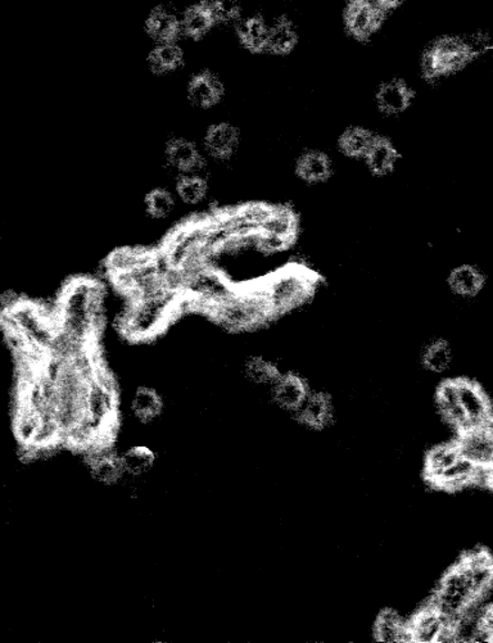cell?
Wrapping results in <instances>:
<instances>
[{
    "label": "cell",
    "mask_w": 493,
    "mask_h": 643,
    "mask_svg": "<svg viewBox=\"0 0 493 643\" xmlns=\"http://www.w3.org/2000/svg\"><path fill=\"white\" fill-rule=\"evenodd\" d=\"M375 135L362 126L347 129L338 139V150L347 159L365 160Z\"/></svg>",
    "instance_id": "obj_32"
},
{
    "label": "cell",
    "mask_w": 493,
    "mask_h": 643,
    "mask_svg": "<svg viewBox=\"0 0 493 643\" xmlns=\"http://www.w3.org/2000/svg\"><path fill=\"white\" fill-rule=\"evenodd\" d=\"M374 635L379 642H412L409 624L403 623L400 615L393 610L382 611L375 623Z\"/></svg>",
    "instance_id": "obj_30"
},
{
    "label": "cell",
    "mask_w": 493,
    "mask_h": 643,
    "mask_svg": "<svg viewBox=\"0 0 493 643\" xmlns=\"http://www.w3.org/2000/svg\"><path fill=\"white\" fill-rule=\"evenodd\" d=\"M456 385H458L459 400L467 416L469 429L485 426L491 419V404L483 389L468 379L456 380Z\"/></svg>",
    "instance_id": "obj_12"
},
{
    "label": "cell",
    "mask_w": 493,
    "mask_h": 643,
    "mask_svg": "<svg viewBox=\"0 0 493 643\" xmlns=\"http://www.w3.org/2000/svg\"><path fill=\"white\" fill-rule=\"evenodd\" d=\"M409 626L411 630L412 642L418 643H437L446 628L455 627L430 604L423 610L419 611Z\"/></svg>",
    "instance_id": "obj_19"
},
{
    "label": "cell",
    "mask_w": 493,
    "mask_h": 643,
    "mask_svg": "<svg viewBox=\"0 0 493 643\" xmlns=\"http://www.w3.org/2000/svg\"><path fill=\"white\" fill-rule=\"evenodd\" d=\"M175 196L185 206H199L208 200L209 179L205 175L190 174L179 176L174 181Z\"/></svg>",
    "instance_id": "obj_29"
},
{
    "label": "cell",
    "mask_w": 493,
    "mask_h": 643,
    "mask_svg": "<svg viewBox=\"0 0 493 643\" xmlns=\"http://www.w3.org/2000/svg\"><path fill=\"white\" fill-rule=\"evenodd\" d=\"M394 2H351L344 11V24L351 36L368 40L381 30L388 15L397 7Z\"/></svg>",
    "instance_id": "obj_8"
},
{
    "label": "cell",
    "mask_w": 493,
    "mask_h": 643,
    "mask_svg": "<svg viewBox=\"0 0 493 643\" xmlns=\"http://www.w3.org/2000/svg\"><path fill=\"white\" fill-rule=\"evenodd\" d=\"M485 283V275L473 265L458 266L447 278V286L452 295L460 298H474L482 292Z\"/></svg>",
    "instance_id": "obj_24"
},
{
    "label": "cell",
    "mask_w": 493,
    "mask_h": 643,
    "mask_svg": "<svg viewBox=\"0 0 493 643\" xmlns=\"http://www.w3.org/2000/svg\"><path fill=\"white\" fill-rule=\"evenodd\" d=\"M177 209V196L166 188L157 187L144 197V209L152 219H169Z\"/></svg>",
    "instance_id": "obj_37"
},
{
    "label": "cell",
    "mask_w": 493,
    "mask_h": 643,
    "mask_svg": "<svg viewBox=\"0 0 493 643\" xmlns=\"http://www.w3.org/2000/svg\"><path fill=\"white\" fill-rule=\"evenodd\" d=\"M270 24L267 23L264 15H243L237 26L234 27L239 44L245 46L249 54H266Z\"/></svg>",
    "instance_id": "obj_15"
},
{
    "label": "cell",
    "mask_w": 493,
    "mask_h": 643,
    "mask_svg": "<svg viewBox=\"0 0 493 643\" xmlns=\"http://www.w3.org/2000/svg\"><path fill=\"white\" fill-rule=\"evenodd\" d=\"M333 174V163L322 151H307L295 162V175L307 184H322Z\"/></svg>",
    "instance_id": "obj_21"
},
{
    "label": "cell",
    "mask_w": 493,
    "mask_h": 643,
    "mask_svg": "<svg viewBox=\"0 0 493 643\" xmlns=\"http://www.w3.org/2000/svg\"><path fill=\"white\" fill-rule=\"evenodd\" d=\"M216 320L230 330H249L274 317L262 289L237 292L212 312Z\"/></svg>",
    "instance_id": "obj_5"
},
{
    "label": "cell",
    "mask_w": 493,
    "mask_h": 643,
    "mask_svg": "<svg viewBox=\"0 0 493 643\" xmlns=\"http://www.w3.org/2000/svg\"><path fill=\"white\" fill-rule=\"evenodd\" d=\"M471 58L473 55L460 36H443L421 55V73L430 82H437L464 69Z\"/></svg>",
    "instance_id": "obj_6"
},
{
    "label": "cell",
    "mask_w": 493,
    "mask_h": 643,
    "mask_svg": "<svg viewBox=\"0 0 493 643\" xmlns=\"http://www.w3.org/2000/svg\"><path fill=\"white\" fill-rule=\"evenodd\" d=\"M478 620H479V626L482 627L483 629L488 630L493 636V605L489 606V608H486L485 610L480 613L479 617H478Z\"/></svg>",
    "instance_id": "obj_40"
},
{
    "label": "cell",
    "mask_w": 493,
    "mask_h": 643,
    "mask_svg": "<svg viewBox=\"0 0 493 643\" xmlns=\"http://www.w3.org/2000/svg\"><path fill=\"white\" fill-rule=\"evenodd\" d=\"M126 477L139 478L148 474L156 463V453L148 446L129 447L120 454Z\"/></svg>",
    "instance_id": "obj_35"
},
{
    "label": "cell",
    "mask_w": 493,
    "mask_h": 643,
    "mask_svg": "<svg viewBox=\"0 0 493 643\" xmlns=\"http://www.w3.org/2000/svg\"><path fill=\"white\" fill-rule=\"evenodd\" d=\"M460 457V450H459L456 442L434 447L427 457V468L425 469H427L428 478L431 482L436 481L446 469L454 465Z\"/></svg>",
    "instance_id": "obj_38"
},
{
    "label": "cell",
    "mask_w": 493,
    "mask_h": 643,
    "mask_svg": "<svg viewBox=\"0 0 493 643\" xmlns=\"http://www.w3.org/2000/svg\"><path fill=\"white\" fill-rule=\"evenodd\" d=\"M456 443L462 457L479 468L493 470V437L486 426L461 432Z\"/></svg>",
    "instance_id": "obj_13"
},
{
    "label": "cell",
    "mask_w": 493,
    "mask_h": 643,
    "mask_svg": "<svg viewBox=\"0 0 493 643\" xmlns=\"http://www.w3.org/2000/svg\"><path fill=\"white\" fill-rule=\"evenodd\" d=\"M165 170L175 180L181 175L198 174L208 178V162L206 154L192 139L174 137L163 148Z\"/></svg>",
    "instance_id": "obj_7"
},
{
    "label": "cell",
    "mask_w": 493,
    "mask_h": 643,
    "mask_svg": "<svg viewBox=\"0 0 493 643\" xmlns=\"http://www.w3.org/2000/svg\"><path fill=\"white\" fill-rule=\"evenodd\" d=\"M399 159V151L390 139L375 137L366 154L365 163L372 175L383 178L393 171Z\"/></svg>",
    "instance_id": "obj_27"
},
{
    "label": "cell",
    "mask_w": 493,
    "mask_h": 643,
    "mask_svg": "<svg viewBox=\"0 0 493 643\" xmlns=\"http://www.w3.org/2000/svg\"><path fill=\"white\" fill-rule=\"evenodd\" d=\"M479 599L469 575L459 562L442 578L430 604L456 627L464 615L473 610Z\"/></svg>",
    "instance_id": "obj_4"
},
{
    "label": "cell",
    "mask_w": 493,
    "mask_h": 643,
    "mask_svg": "<svg viewBox=\"0 0 493 643\" xmlns=\"http://www.w3.org/2000/svg\"><path fill=\"white\" fill-rule=\"evenodd\" d=\"M487 472L488 469L479 468L470 460L461 456L454 465L446 469L433 483L447 488V490H459V488L477 483Z\"/></svg>",
    "instance_id": "obj_26"
},
{
    "label": "cell",
    "mask_w": 493,
    "mask_h": 643,
    "mask_svg": "<svg viewBox=\"0 0 493 643\" xmlns=\"http://www.w3.org/2000/svg\"><path fill=\"white\" fill-rule=\"evenodd\" d=\"M437 406H439L443 419L450 425L458 429L459 432L461 433L469 429L467 416H465L460 400H459L456 380H447V382L440 385L439 391H437Z\"/></svg>",
    "instance_id": "obj_23"
},
{
    "label": "cell",
    "mask_w": 493,
    "mask_h": 643,
    "mask_svg": "<svg viewBox=\"0 0 493 643\" xmlns=\"http://www.w3.org/2000/svg\"><path fill=\"white\" fill-rule=\"evenodd\" d=\"M208 5L216 26L234 29L243 17L242 5L236 0H208Z\"/></svg>",
    "instance_id": "obj_39"
},
{
    "label": "cell",
    "mask_w": 493,
    "mask_h": 643,
    "mask_svg": "<svg viewBox=\"0 0 493 643\" xmlns=\"http://www.w3.org/2000/svg\"><path fill=\"white\" fill-rule=\"evenodd\" d=\"M227 94L221 77L211 70H202L190 77L187 83L188 103L198 111H211L220 106Z\"/></svg>",
    "instance_id": "obj_9"
},
{
    "label": "cell",
    "mask_w": 493,
    "mask_h": 643,
    "mask_svg": "<svg viewBox=\"0 0 493 643\" xmlns=\"http://www.w3.org/2000/svg\"><path fill=\"white\" fill-rule=\"evenodd\" d=\"M316 279L313 274L298 266H293L277 271L266 283L262 284L261 289L276 317L300 307L314 295Z\"/></svg>",
    "instance_id": "obj_3"
},
{
    "label": "cell",
    "mask_w": 493,
    "mask_h": 643,
    "mask_svg": "<svg viewBox=\"0 0 493 643\" xmlns=\"http://www.w3.org/2000/svg\"><path fill=\"white\" fill-rule=\"evenodd\" d=\"M180 14L175 5H161L154 7L144 20V33L154 44L177 43L181 36Z\"/></svg>",
    "instance_id": "obj_11"
},
{
    "label": "cell",
    "mask_w": 493,
    "mask_h": 643,
    "mask_svg": "<svg viewBox=\"0 0 493 643\" xmlns=\"http://www.w3.org/2000/svg\"><path fill=\"white\" fill-rule=\"evenodd\" d=\"M298 233V219L292 209L276 207L270 218L262 224L257 234L274 235L288 242H295Z\"/></svg>",
    "instance_id": "obj_31"
},
{
    "label": "cell",
    "mask_w": 493,
    "mask_h": 643,
    "mask_svg": "<svg viewBox=\"0 0 493 643\" xmlns=\"http://www.w3.org/2000/svg\"><path fill=\"white\" fill-rule=\"evenodd\" d=\"M180 308V293L165 290L157 295L131 299L121 318L122 332L135 341L161 333Z\"/></svg>",
    "instance_id": "obj_2"
},
{
    "label": "cell",
    "mask_w": 493,
    "mask_h": 643,
    "mask_svg": "<svg viewBox=\"0 0 493 643\" xmlns=\"http://www.w3.org/2000/svg\"><path fill=\"white\" fill-rule=\"evenodd\" d=\"M103 287L98 281L79 278L62 290L57 307L58 330L71 341L89 347L101 323Z\"/></svg>",
    "instance_id": "obj_1"
},
{
    "label": "cell",
    "mask_w": 493,
    "mask_h": 643,
    "mask_svg": "<svg viewBox=\"0 0 493 643\" xmlns=\"http://www.w3.org/2000/svg\"><path fill=\"white\" fill-rule=\"evenodd\" d=\"M156 253L140 248H120L111 253L107 259L108 273L113 277L129 273L138 266L156 258Z\"/></svg>",
    "instance_id": "obj_33"
},
{
    "label": "cell",
    "mask_w": 493,
    "mask_h": 643,
    "mask_svg": "<svg viewBox=\"0 0 493 643\" xmlns=\"http://www.w3.org/2000/svg\"><path fill=\"white\" fill-rule=\"evenodd\" d=\"M243 374L246 380L257 386H273L282 373L276 364L262 356H252L246 361Z\"/></svg>",
    "instance_id": "obj_36"
},
{
    "label": "cell",
    "mask_w": 493,
    "mask_h": 643,
    "mask_svg": "<svg viewBox=\"0 0 493 643\" xmlns=\"http://www.w3.org/2000/svg\"><path fill=\"white\" fill-rule=\"evenodd\" d=\"M454 351L446 339L439 338L425 346L421 352V365L433 374H443L451 369Z\"/></svg>",
    "instance_id": "obj_34"
},
{
    "label": "cell",
    "mask_w": 493,
    "mask_h": 643,
    "mask_svg": "<svg viewBox=\"0 0 493 643\" xmlns=\"http://www.w3.org/2000/svg\"><path fill=\"white\" fill-rule=\"evenodd\" d=\"M414 93L408 83L400 79L388 80L379 86L375 94V103L382 113L399 116L411 107Z\"/></svg>",
    "instance_id": "obj_17"
},
{
    "label": "cell",
    "mask_w": 493,
    "mask_h": 643,
    "mask_svg": "<svg viewBox=\"0 0 493 643\" xmlns=\"http://www.w3.org/2000/svg\"><path fill=\"white\" fill-rule=\"evenodd\" d=\"M310 395L306 380L298 374H282L276 385L271 386V398L280 410L295 415Z\"/></svg>",
    "instance_id": "obj_14"
},
{
    "label": "cell",
    "mask_w": 493,
    "mask_h": 643,
    "mask_svg": "<svg viewBox=\"0 0 493 643\" xmlns=\"http://www.w3.org/2000/svg\"><path fill=\"white\" fill-rule=\"evenodd\" d=\"M89 469L92 478L103 485H113L122 481L123 472L121 460L108 448L92 451L89 456Z\"/></svg>",
    "instance_id": "obj_22"
},
{
    "label": "cell",
    "mask_w": 493,
    "mask_h": 643,
    "mask_svg": "<svg viewBox=\"0 0 493 643\" xmlns=\"http://www.w3.org/2000/svg\"><path fill=\"white\" fill-rule=\"evenodd\" d=\"M298 45V31L295 24L286 15H279L270 24L266 54L271 55H289Z\"/></svg>",
    "instance_id": "obj_25"
},
{
    "label": "cell",
    "mask_w": 493,
    "mask_h": 643,
    "mask_svg": "<svg viewBox=\"0 0 493 643\" xmlns=\"http://www.w3.org/2000/svg\"><path fill=\"white\" fill-rule=\"evenodd\" d=\"M295 415L302 424L320 431L332 423L333 404L331 398L322 392H310L306 401Z\"/></svg>",
    "instance_id": "obj_20"
},
{
    "label": "cell",
    "mask_w": 493,
    "mask_h": 643,
    "mask_svg": "<svg viewBox=\"0 0 493 643\" xmlns=\"http://www.w3.org/2000/svg\"><path fill=\"white\" fill-rule=\"evenodd\" d=\"M185 60L187 55L180 43L156 44L147 54V67L154 76H171L184 69Z\"/></svg>",
    "instance_id": "obj_16"
},
{
    "label": "cell",
    "mask_w": 493,
    "mask_h": 643,
    "mask_svg": "<svg viewBox=\"0 0 493 643\" xmlns=\"http://www.w3.org/2000/svg\"><path fill=\"white\" fill-rule=\"evenodd\" d=\"M180 24L181 36L193 42H200L208 38L216 27L208 2L187 5L181 11Z\"/></svg>",
    "instance_id": "obj_18"
},
{
    "label": "cell",
    "mask_w": 493,
    "mask_h": 643,
    "mask_svg": "<svg viewBox=\"0 0 493 643\" xmlns=\"http://www.w3.org/2000/svg\"><path fill=\"white\" fill-rule=\"evenodd\" d=\"M242 144V132L230 122H218L206 129L202 150L208 159L227 162L236 156Z\"/></svg>",
    "instance_id": "obj_10"
},
{
    "label": "cell",
    "mask_w": 493,
    "mask_h": 643,
    "mask_svg": "<svg viewBox=\"0 0 493 643\" xmlns=\"http://www.w3.org/2000/svg\"><path fill=\"white\" fill-rule=\"evenodd\" d=\"M132 416L141 424H150L162 415L165 404L162 395L154 388L143 385L135 389L130 402Z\"/></svg>",
    "instance_id": "obj_28"
}]
</instances>
